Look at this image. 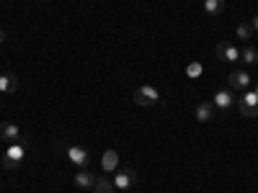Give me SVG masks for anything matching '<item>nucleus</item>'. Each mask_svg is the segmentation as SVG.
<instances>
[{"label":"nucleus","mask_w":258,"mask_h":193,"mask_svg":"<svg viewBox=\"0 0 258 193\" xmlns=\"http://www.w3.org/2000/svg\"><path fill=\"white\" fill-rule=\"evenodd\" d=\"M238 111L245 119H258V95L255 93H245L243 98H238Z\"/></svg>","instance_id":"1"},{"label":"nucleus","mask_w":258,"mask_h":193,"mask_svg":"<svg viewBox=\"0 0 258 193\" xmlns=\"http://www.w3.org/2000/svg\"><path fill=\"white\" fill-rule=\"evenodd\" d=\"M158 101H160V93L155 88H150V85H142V88L135 90V103L137 106H145L147 109V106H155Z\"/></svg>","instance_id":"2"},{"label":"nucleus","mask_w":258,"mask_h":193,"mask_svg":"<svg viewBox=\"0 0 258 193\" xmlns=\"http://www.w3.org/2000/svg\"><path fill=\"white\" fill-rule=\"evenodd\" d=\"M21 157H24V142L11 144V149H8L6 157H3V165H6L8 170H16V167L21 165Z\"/></svg>","instance_id":"3"},{"label":"nucleus","mask_w":258,"mask_h":193,"mask_svg":"<svg viewBox=\"0 0 258 193\" xmlns=\"http://www.w3.org/2000/svg\"><path fill=\"white\" fill-rule=\"evenodd\" d=\"M214 54H217L222 62H235V59H240V52H238V47H235L232 41H220L217 49H214Z\"/></svg>","instance_id":"4"},{"label":"nucleus","mask_w":258,"mask_h":193,"mask_svg":"<svg viewBox=\"0 0 258 193\" xmlns=\"http://www.w3.org/2000/svg\"><path fill=\"white\" fill-rule=\"evenodd\" d=\"M0 139L8 142V144L24 142V139H21V129H18L16 124H11V121H3V124H0Z\"/></svg>","instance_id":"5"},{"label":"nucleus","mask_w":258,"mask_h":193,"mask_svg":"<svg viewBox=\"0 0 258 193\" xmlns=\"http://www.w3.org/2000/svg\"><path fill=\"white\" fill-rule=\"evenodd\" d=\"M68 160L73 162V165H78V167H88V160H91V155H88V149H83V147H68Z\"/></svg>","instance_id":"6"},{"label":"nucleus","mask_w":258,"mask_h":193,"mask_svg":"<svg viewBox=\"0 0 258 193\" xmlns=\"http://www.w3.org/2000/svg\"><path fill=\"white\" fill-rule=\"evenodd\" d=\"M137 183V173L132 167H126V170H119V173L114 175V185L116 188H132Z\"/></svg>","instance_id":"7"},{"label":"nucleus","mask_w":258,"mask_h":193,"mask_svg":"<svg viewBox=\"0 0 258 193\" xmlns=\"http://www.w3.org/2000/svg\"><path fill=\"white\" fill-rule=\"evenodd\" d=\"M230 85H232V90H245V88H250V75L245 70H232Z\"/></svg>","instance_id":"8"},{"label":"nucleus","mask_w":258,"mask_h":193,"mask_svg":"<svg viewBox=\"0 0 258 193\" xmlns=\"http://www.w3.org/2000/svg\"><path fill=\"white\" fill-rule=\"evenodd\" d=\"M212 119H214V103H212V101H202V103L197 106V121L209 124Z\"/></svg>","instance_id":"9"},{"label":"nucleus","mask_w":258,"mask_h":193,"mask_svg":"<svg viewBox=\"0 0 258 193\" xmlns=\"http://www.w3.org/2000/svg\"><path fill=\"white\" fill-rule=\"evenodd\" d=\"M96 180H98V178L91 173V170H85V167L75 175V185H78V188H83V190H85V188H93V185H96Z\"/></svg>","instance_id":"10"},{"label":"nucleus","mask_w":258,"mask_h":193,"mask_svg":"<svg viewBox=\"0 0 258 193\" xmlns=\"http://www.w3.org/2000/svg\"><path fill=\"white\" fill-rule=\"evenodd\" d=\"M101 167L106 170V173H114V170L119 167V155L114 152V149H106L103 157H101Z\"/></svg>","instance_id":"11"},{"label":"nucleus","mask_w":258,"mask_h":193,"mask_svg":"<svg viewBox=\"0 0 258 193\" xmlns=\"http://www.w3.org/2000/svg\"><path fill=\"white\" fill-rule=\"evenodd\" d=\"M18 90V77L13 72L0 75V93H16Z\"/></svg>","instance_id":"12"},{"label":"nucleus","mask_w":258,"mask_h":193,"mask_svg":"<svg viewBox=\"0 0 258 193\" xmlns=\"http://www.w3.org/2000/svg\"><path fill=\"white\" fill-rule=\"evenodd\" d=\"M212 103L217 106V109H230V106H232V93L230 90H217L214 98H212Z\"/></svg>","instance_id":"13"},{"label":"nucleus","mask_w":258,"mask_h":193,"mask_svg":"<svg viewBox=\"0 0 258 193\" xmlns=\"http://www.w3.org/2000/svg\"><path fill=\"white\" fill-rule=\"evenodd\" d=\"M114 190H116V185L109 178H98L96 185H93V193H114Z\"/></svg>","instance_id":"14"},{"label":"nucleus","mask_w":258,"mask_h":193,"mask_svg":"<svg viewBox=\"0 0 258 193\" xmlns=\"http://www.w3.org/2000/svg\"><path fill=\"white\" fill-rule=\"evenodd\" d=\"M204 11L207 13H222L225 11V0H204Z\"/></svg>","instance_id":"15"},{"label":"nucleus","mask_w":258,"mask_h":193,"mask_svg":"<svg viewBox=\"0 0 258 193\" xmlns=\"http://www.w3.org/2000/svg\"><path fill=\"white\" fill-rule=\"evenodd\" d=\"M235 36L243 39V41H248V39L253 36V26H250V24H238V29H235Z\"/></svg>","instance_id":"16"},{"label":"nucleus","mask_w":258,"mask_h":193,"mask_svg":"<svg viewBox=\"0 0 258 193\" xmlns=\"http://www.w3.org/2000/svg\"><path fill=\"white\" fill-rule=\"evenodd\" d=\"M240 59H243L245 64H258V49H253V47H248V49H243V54H240Z\"/></svg>","instance_id":"17"},{"label":"nucleus","mask_w":258,"mask_h":193,"mask_svg":"<svg viewBox=\"0 0 258 193\" xmlns=\"http://www.w3.org/2000/svg\"><path fill=\"white\" fill-rule=\"evenodd\" d=\"M202 70H204V67H202L199 62H191L188 67H186V75H188V77H199V75H202Z\"/></svg>","instance_id":"18"},{"label":"nucleus","mask_w":258,"mask_h":193,"mask_svg":"<svg viewBox=\"0 0 258 193\" xmlns=\"http://www.w3.org/2000/svg\"><path fill=\"white\" fill-rule=\"evenodd\" d=\"M250 26H253V31L258 34V16H253V21H250Z\"/></svg>","instance_id":"19"},{"label":"nucleus","mask_w":258,"mask_h":193,"mask_svg":"<svg viewBox=\"0 0 258 193\" xmlns=\"http://www.w3.org/2000/svg\"><path fill=\"white\" fill-rule=\"evenodd\" d=\"M3 41H6V29L0 26V44H3Z\"/></svg>","instance_id":"20"},{"label":"nucleus","mask_w":258,"mask_h":193,"mask_svg":"<svg viewBox=\"0 0 258 193\" xmlns=\"http://www.w3.org/2000/svg\"><path fill=\"white\" fill-rule=\"evenodd\" d=\"M253 93H255V95H258V82H255V85H253Z\"/></svg>","instance_id":"21"}]
</instances>
